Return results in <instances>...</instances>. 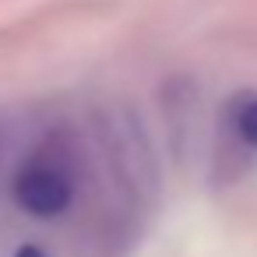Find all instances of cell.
Instances as JSON below:
<instances>
[{
    "instance_id": "cell-1",
    "label": "cell",
    "mask_w": 257,
    "mask_h": 257,
    "mask_svg": "<svg viewBox=\"0 0 257 257\" xmlns=\"http://www.w3.org/2000/svg\"><path fill=\"white\" fill-rule=\"evenodd\" d=\"M78 148L67 134H46L15 169V204L32 218H60L78 197Z\"/></svg>"
},
{
    "instance_id": "cell-2",
    "label": "cell",
    "mask_w": 257,
    "mask_h": 257,
    "mask_svg": "<svg viewBox=\"0 0 257 257\" xmlns=\"http://www.w3.org/2000/svg\"><path fill=\"white\" fill-rule=\"evenodd\" d=\"M218 138H225V152L239 162H250L257 155V92L253 88H243L225 102Z\"/></svg>"
}]
</instances>
